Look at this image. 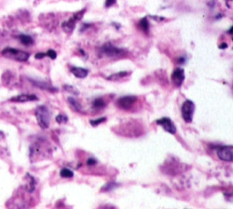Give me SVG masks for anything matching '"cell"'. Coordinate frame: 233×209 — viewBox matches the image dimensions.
I'll return each mask as SVG.
<instances>
[{
	"label": "cell",
	"mask_w": 233,
	"mask_h": 209,
	"mask_svg": "<svg viewBox=\"0 0 233 209\" xmlns=\"http://www.w3.org/2000/svg\"><path fill=\"white\" fill-rule=\"evenodd\" d=\"M2 56L9 58V59H13L16 61L19 62H26L28 61V59L29 58V53L22 51V50H18L16 48H6L1 52Z\"/></svg>",
	"instance_id": "6da1fadb"
},
{
	"label": "cell",
	"mask_w": 233,
	"mask_h": 209,
	"mask_svg": "<svg viewBox=\"0 0 233 209\" xmlns=\"http://www.w3.org/2000/svg\"><path fill=\"white\" fill-rule=\"evenodd\" d=\"M35 115L38 126L43 129L49 128L50 123V114L48 107L45 106H39L36 109Z\"/></svg>",
	"instance_id": "7a4b0ae2"
},
{
	"label": "cell",
	"mask_w": 233,
	"mask_h": 209,
	"mask_svg": "<svg viewBox=\"0 0 233 209\" xmlns=\"http://www.w3.org/2000/svg\"><path fill=\"white\" fill-rule=\"evenodd\" d=\"M195 111V104L191 100H186L181 106V115L186 123H191Z\"/></svg>",
	"instance_id": "3957f363"
},
{
	"label": "cell",
	"mask_w": 233,
	"mask_h": 209,
	"mask_svg": "<svg viewBox=\"0 0 233 209\" xmlns=\"http://www.w3.org/2000/svg\"><path fill=\"white\" fill-rule=\"evenodd\" d=\"M218 157L225 162L233 161V146L232 145H222L217 149Z\"/></svg>",
	"instance_id": "277c9868"
},
{
	"label": "cell",
	"mask_w": 233,
	"mask_h": 209,
	"mask_svg": "<svg viewBox=\"0 0 233 209\" xmlns=\"http://www.w3.org/2000/svg\"><path fill=\"white\" fill-rule=\"evenodd\" d=\"M86 9H83L81 11H78V13H76L74 16H72L71 18H69L67 21H65L63 24H62V29L67 33L72 32L75 28V26H76V23L81 19V17L83 16L84 13H85Z\"/></svg>",
	"instance_id": "5b68a950"
},
{
	"label": "cell",
	"mask_w": 233,
	"mask_h": 209,
	"mask_svg": "<svg viewBox=\"0 0 233 209\" xmlns=\"http://www.w3.org/2000/svg\"><path fill=\"white\" fill-rule=\"evenodd\" d=\"M137 100H138V97H135V96H126V97L118 98L116 100V107L120 109L129 110L133 107L134 104L137 102Z\"/></svg>",
	"instance_id": "8992f818"
},
{
	"label": "cell",
	"mask_w": 233,
	"mask_h": 209,
	"mask_svg": "<svg viewBox=\"0 0 233 209\" xmlns=\"http://www.w3.org/2000/svg\"><path fill=\"white\" fill-rule=\"evenodd\" d=\"M101 53L109 57H116L123 56L125 54V51L123 49L117 48L111 44H106L101 48Z\"/></svg>",
	"instance_id": "52a82bcc"
},
{
	"label": "cell",
	"mask_w": 233,
	"mask_h": 209,
	"mask_svg": "<svg viewBox=\"0 0 233 209\" xmlns=\"http://www.w3.org/2000/svg\"><path fill=\"white\" fill-rule=\"evenodd\" d=\"M156 123L159 126H161L163 129L171 134V135H175L177 133V128H176V126L175 124L173 123V121L168 118V117H162V118H159L158 120H156Z\"/></svg>",
	"instance_id": "ba28073f"
},
{
	"label": "cell",
	"mask_w": 233,
	"mask_h": 209,
	"mask_svg": "<svg viewBox=\"0 0 233 209\" xmlns=\"http://www.w3.org/2000/svg\"><path fill=\"white\" fill-rule=\"evenodd\" d=\"M171 80L176 87H180L185 80V72L183 68L177 67L176 69H174L171 75Z\"/></svg>",
	"instance_id": "9c48e42d"
},
{
	"label": "cell",
	"mask_w": 233,
	"mask_h": 209,
	"mask_svg": "<svg viewBox=\"0 0 233 209\" xmlns=\"http://www.w3.org/2000/svg\"><path fill=\"white\" fill-rule=\"evenodd\" d=\"M38 98L35 95H19L17 97L10 98L11 102H17V103H25V102H31V101H37Z\"/></svg>",
	"instance_id": "30bf717a"
},
{
	"label": "cell",
	"mask_w": 233,
	"mask_h": 209,
	"mask_svg": "<svg viewBox=\"0 0 233 209\" xmlns=\"http://www.w3.org/2000/svg\"><path fill=\"white\" fill-rule=\"evenodd\" d=\"M71 73L78 78H85L87 77L88 75V70L83 68V67H78V66H74L71 68Z\"/></svg>",
	"instance_id": "8fae6325"
},
{
	"label": "cell",
	"mask_w": 233,
	"mask_h": 209,
	"mask_svg": "<svg viewBox=\"0 0 233 209\" xmlns=\"http://www.w3.org/2000/svg\"><path fill=\"white\" fill-rule=\"evenodd\" d=\"M31 82L34 84V86L41 88V89H44V90H48L49 92H52V93H55L57 91V89L56 87H53L51 85L49 84H47V83H44V82H38V81H32Z\"/></svg>",
	"instance_id": "7c38bea8"
},
{
	"label": "cell",
	"mask_w": 233,
	"mask_h": 209,
	"mask_svg": "<svg viewBox=\"0 0 233 209\" xmlns=\"http://www.w3.org/2000/svg\"><path fill=\"white\" fill-rule=\"evenodd\" d=\"M67 102H68L70 107H71L75 112H82V107H81V105L79 104V102H78L77 99H75L74 97H68V98H67Z\"/></svg>",
	"instance_id": "4fadbf2b"
},
{
	"label": "cell",
	"mask_w": 233,
	"mask_h": 209,
	"mask_svg": "<svg viewBox=\"0 0 233 209\" xmlns=\"http://www.w3.org/2000/svg\"><path fill=\"white\" fill-rule=\"evenodd\" d=\"M106 107V102L103 98H97L92 102V108L95 110H100Z\"/></svg>",
	"instance_id": "5bb4252c"
},
{
	"label": "cell",
	"mask_w": 233,
	"mask_h": 209,
	"mask_svg": "<svg viewBox=\"0 0 233 209\" xmlns=\"http://www.w3.org/2000/svg\"><path fill=\"white\" fill-rule=\"evenodd\" d=\"M18 39L25 46H31V45L34 44L33 38L31 36H28V35H20L18 36Z\"/></svg>",
	"instance_id": "9a60e30c"
},
{
	"label": "cell",
	"mask_w": 233,
	"mask_h": 209,
	"mask_svg": "<svg viewBox=\"0 0 233 209\" xmlns=\"http://www.w3.org/2000/svg\"><path fill=\"white\" fill-rule=\"evenodd\" d=\"M27 177H28V179H27L28 184L26 185V186H27L28 191L31 193V192H33L34 190H35V186H36V180H35V178H34L32 176H30L29 174H27Z\"/></svg>",
	"instance_id": "2e32d148"
},
{
	"label": "cell",
	"mask_w": 233,
	"mask_h": 209,
	"mask_svg": "<svg viewBox=\"0 0 233 209\" xmlns=\"http://www.w3.org/2000/svg\"><path fill=\"white\" fill-rule=\"evenodd\" d=\"M129 73V72H126V71H122V72H118V73H116V74H113L111 76H109L107 79L110 81H116L119 80V79H122L124 77H126Z\"/></svg>",
	"instance_id": "e0dca14e"
},
{
	"label": "cell",
	"mask_w": 233,
	"mask_h": 209,
	"mask_svg": "<svg viewBox=\"0 0 233 209\" xmlns=\"http://www.w3.org/2000/svg\"><path fill=\"white\" fill-rule=\"evenodd\" d=\"M118 186H119V184H117V183L110 182V183H108L107 185H105V186L101 188V191H102V192H109V191L114 190V189L116 188Z\"/></svg>",
	"instance_id": "ac0fdd59"
},
{
	"label": "cell",
	"mask_w": 233,
	"mask_h": 209,
	"mask_svg": "<svg viewBox=\"0 0 233 209\" xmlns=\"http://www.w3.org/2000/svg\"><path fill=\"white\" fill-rule=\"evenodd\" d=\"M139 27L142 29V31H144L145 33L149 32V30H150V24H149V21H148L147 17H144V18H142L139 21Z\"/></svg>",
	"instance_id": "d6986e66"
},
{
	"label": "cell",
	"mask_w": 233,
	"mask_h": 209,
	"mask_svg": "<svg viewBox=\"0 0 233 209\" xmlns=\"http://www.w3.org/2000/svg\"><path fill=\"white\" fill-rule=\"evenodd\" d=\"M63 88L64 90H66V92L67 93H70V94H73L75 96H78L79 95V91L77 87L71 86V85H64L63 86Z\"/></svg>",
	"instance_id": "ffe728a7"
},
{
	"label": "cell",
	"mask_w": 233,
	"mask_h": 209,
	"mask_svg": "<svg viewBox=\"0 0 233 209\" xmlns=\"http://www.w3.org/2000/svg\"><path fill=\"white\" fill-rule=\"evenodd\" d=\"M73 176H74V173L68 168H63L60 171V177L63 178H71L73 177Z\"/></svg>",
	"instance_id": "44dd1931"
},
{
	"label": "cell",
	"mask_w": 233,
	"mask_h": 209,
	"mask_svg": "<svg viewBox=\"0 0 233 209\" xmlns=\"http://www.w3.org/2000/svg\"><path fill=\"white\" fill-rule=\"evenodd\" d=\"M56 121L58 124H66L67 121H68V117H67V115H63V114H59L58 115H57Z\"/></svg>",
	"instance_id": "7402d4cb"
},
{
	"label": "cell",
	"mask_w": 233,
	"mask_h": 209,
	"mask_svg": "<svg viewBox=\"0 0 233 209\" xmlns=\"http://www.w3.org/2000/svg\"><path fill=\"white\" fill-rule=\"evenodd\" d=\"M106 120H107V117H100V118H99V119L90 120V121H89V123H90V125H91L92 127H98L100 124L103 123V122H105Z\"/></svg>",
	"instance_id": "603a6c76"
},
{
	"label": "cell",
	"mask_w": 233,
	"mask_h": 209,
	"mask_svg": "<svg viewBox=\"0 0 233 209\" xmlns=\"http://www.w3.org/2000/svg\"><path fill=\"white\" fill-rule=\"evenodd\" d=\"M46 56H48L51 59H56L57 58V52L54 51V50H52V49H50V50H49L46 53Z\"/></svg>",
	"instance_id": "cb8c5ba5"
},
{
	"label": "cell",
	"mask_w": 233,
	"mask_h": 209,
	"mask_svg": "<svg viewBox=\"0 0 233 209\" xmlns=\"http://www.w3.org/2000/svg\"><path fill=\"white\" fill-rule=\"evenodd\" d=\"M115 3H116V0H107L105 6H106V7H109V6H113Z\"/></svg>",
	"instance_id": "d4e9b609"
},
{
	"label": "cell",
	"mask_w": 233,
	"mask_h": 209,
	"mask_svg": "<svg viewBox=\"0 0 233 209\" xmlns=\"http://www.w3.org/2000/svg\"><path fill=\"white\" fill-rule=\"evenodd\" d=\"M45 56H46V53H36L35 56L36 59H42Z\"/></svg>",
	"instance_id": "484cf974"
},
{
	"label": "cell",
	"mask_w": 233,
	"mask_h": 209,
	"mask_svg": "<svg viewBox=\"0 0 233 209\" xmlns=\"http://www.w3.org/2000/svg\"><path fill=\"white\" fill-rule=\"evenodd\" d=\"M95 164H97V160L94 159V158H89V159L87 160V165H94Z\"/></svg>",
	"instance_id": "4316f807"
},
{
	"label": "cell",
	"mask_w": 233,
	"mask_h": 209,
	"mask_svg": "<svg viewBox=\"0 0 233 209\" xmlns=\"http://www.w3.org/2000/svg\"><path fill=\"white\" fill-rule=\"evenodd\" d=\"M228 48V45L226 44V43H223V44H221L220 46H219V48L220 49H225Z\"/></svg>",
	"instance_id": "83f0119b"
},
{
	"label": "cell",
	"mask_w": 233,
	"mask_h": 209,
	"mask_svg": "<svg viewBox=\"0 0 233 209\" xmlns=\"http://www.w3.org/2000/svg\"><path fill=\"white\" fill-rule=\"evenodd\" d=\"M4 138V133L2 131H0V140H2Z\"/></svg>",
	"instance_id": "f1b7e54d"
}]
</instances>
